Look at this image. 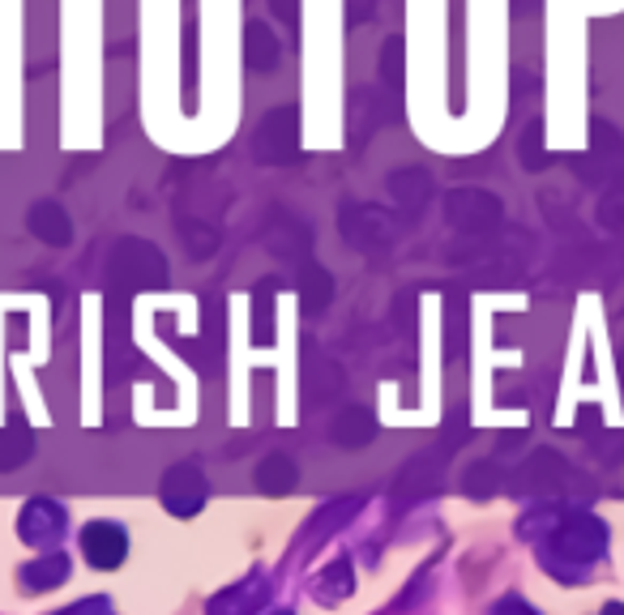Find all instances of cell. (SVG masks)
<instances>
[{
  "instance_id": "obj_13",
  "label": "cell",
  "mask_w": 624,
  "mask_h": 615,
  "mask_svg": "<svg viewBox=\"0 0 624 615\" xmlns=\"http://www.w3.org/2000/svg\"><path fill=\"white\" fill-rule=\"evenodd\" d=\"M329 436H334L342 449H363V445L377 436V423H372V415H368V411L351 406V411H342V415L334 420Z\"/></svg>"
},
{
  "instance_id": "obj_16",
  "label": "cell",
  "mask_w": 624,
  "mask_h": 615,
  "mask_svg": "<svg viewBox=\"0 0 624 615\" xmlns=\"http://www.w3.org/2000/svg\"><path fill=\"white\" fill-rule=\"evenodd\" d=\"M248 65L257 68V73H269V68L278 65V39L265 31L262 22L248 26Z\"/></svg>"
},
{
  "instance_id": "obj_21",
  "label": "cell",
  "mask_w": 624,
  "mask_h": 615,
  "mask_svg": "<svg viewBox=\"0 0 624 615\" xmlns=\"http://www.w3.org/2000/svg\"><path fill=\"white\" fill-rule=\"evenodd\" d=\"M326 299H329V278L321 269H313V274H308V287H304V308H308V312H321Z\"/></svg>"
},
{
  "instance_id": "obj_2",
  "label": "cell",
  "mask_w": 624,
  "mask_h": 615,
  "mask_svg": "<svg viewBox=\"0 0 624 615\" xmlns=\"http://www.w3.org/2000/svg\"><path fill=\"white\" fill-rule=\"evenodd\" d=\"M163 505L167 513H176V518H193L201 513V505H205V475H201L198 462H180V466H171L163 475Z\"/></svg>"
},
{
  "instance_id": "obj_22",
  "label": "cell",
  "mask_w": 624,
  "mask_h": 615,
  "mask_svg": "<svg viewBox=\"0 0 624 615\" xmlns=\"http://www.w3.org/2000/svg\"><path fill=\"white\" fill-rule=\"evenodd\" d=\"M496 466L493 462H484V466H475V470H470V484H466V491H470V496H493L496 491Z\"/></svg>"
},
{
  "instance_id": "obj_12",
  "label": "cell",
  "mask_w": 624,
  "mask_h": 615,
  "mask_svg": "<svg viewBox=\"0 0 624 615\" xmlns=\"http://www.w3.org/2000/svg\"><path fill=\"white\" fill-rule=\"evenodd\" d=\"M351 590H356V573H351V560H347V555H338L326 573L317 577V585H313L317 603H326V607L347 603V598H351Z\"/></svg>"
},
{
  "instance_id": "obj_5",
  "label": "cell",
  "mask_w": 624,
  "mask_h": 615,
  "mask_svg": "<svg viewBox=\"0 0 624 615\" xmlns=\"http://www.w3.org/2000/svg\"><path fill=\"white\" fill-rule=\"evenodd\" d=\"M257 159L262 162H287L296 159V107L269 112L257 129Z\"/></svg>"
},
{
  "instance_id": "obj_25",
  "label": "cell",
  "mask_w": 624,
  "mask_h": 615,
  "mask_svg": "<svg viewBox=\"0 0 624 615\" xmlns=\"http://www.w3.org/2000/svg\"><path fill=\"white\" fill-rule=\"evenodd\" d=\"M493 615H535V607H530V603H522V598H500Z\"/></svg>"
},
{
  "instance_id": "obj_30",
  "label": "cell",
  "mask_w": 624,
  "mask_h": 615,
  "mask_svg": "<svg viewBox=\"0 0 624 615\" xmlns=\"http://www.w3.org/2000/svg\"><path fill=\"white\" fill-rule=\"evenodd\" d=\"M621 385H624V347H621Z\"/></svg>"
},
{
  "instance_id": "obj_3",
  "label": "cell",
  "mask_w": 624,
  "mask_h": 615,
  "mask_svg": "<svg viewBox=\"0 0 624 615\" xmlns=\"http://www.w3.org/2000/svg\"><path fill=\"white\" fill-rule=\"evenodd\" d=\"M65 509L56 500H27L22 513H18V534L31 543V548H56L61 534H65Z\"/></svg>"
},
{
  "instance_id": "obj_19",
  "label": "cell",
  "mask_w": 624,
  "mask_h": 615,
  "mask_svg": "<svg viewBox=\"0 0 624 615\" xmlns=\"http://www.w3.org/2000/svg\"><path fill=\"white\" fill-rule=\"evenodd\" d=\"M394 197L398 201H406V205H420L427 197V176L420 167H406V171H398L394 176Z\"/></svg>"
},
{
  "instance_id": "obj_29",
  "label": "cell",
  "mask_w": 624,
  "mask_h": 615,
  "mask_svg": "<svg viewBox=\"0 0 624 615\" xmlns=\"http://www.w3.org/2000/svg\"><path fill=\"white\" fill-rule=\"evenodd\" d=\"M603 615H624V607H621V603H607V607H603Z\"/></svg>"
},
{
  "instance_id": "obj_28",
  "label": "cell",
  "mask_w": 624,
  "mask_h": 615,
  "mask_svg": "<svg viewBox=\"0 0 624 615\" xmlns=\"http://www.w3.org/2000/svg\"><path fill=\"white\" fill-rule=\"evenodd\" d=\"M274 9H278V13H283V18H287V22H292V18H296V0H274Z\"/></svg>"
},
{
  "instance_id": "obj_18",
  "label": "cell",
  "mask_w": 624,
  "mask_h": 615,
  "mask_svg": "<svg viewBox=\"0 0 624 615\" xmlns=\"http://www.w3.org/2000/svg\"><path fill=\"white\" fill-rule=\"evenodd\" d=\"M518 155H522L526 171H543V167H548V150H543V120H530V125H526Z\"/></svg>"
},
{
  "instance_id": "obj_11",
  "label": "cell",
  "mask_w": 624,
  "mask_h": 615,
  "mask_svg": "<svg viewBox=\"0 0 624 615\" xmlns=\"http://www.w3.org/2000/svg\"><path fill=\"white\" fill-rule=\"evenodd\" d=\"M564 475H569L564 457L552 454V449H539V454L522 466V491H557V487L564 484Z\"/></svg>"
},
{
  "instance_id": "obj_10",
  "label": "cell",
  "mask_w": 624,
  "mask_h": 615,
  "mask_svg": "<svg viewBox=\"0 0 624 615\" xmlns=\"http://www.w3.org/2000/svg\"><path fill=\"white\" fill-rule=\"evenodd\" d=\"M61 582H68L65 551H47V555H39V560H31V564L22 569V590H27V594H47V590H56Z\"/></svg>"
},
{
  "instance_id": "obj_31",
  "label": "cell",
  "mask_w": 624,
  "mask_h": 615,
  "mask_svg": "<svg viewBox=\"0 0 624 615\" xmlns=\"http://www.w3.org/2000/svg\"><path fill=\"white\" fill-rule=\"evenodd\" d=\"M269 615H292V612H269Z\"/></svg>"
},
{
  "instance_id": "obj_27",
  "label": "cell",
  "mask_w": 624,
  "mask_h": 615,
  "mask_svg": "<svg viewBox=\"0 0 624 615\" xmlns=\"http://www.w3.org/2000/svg\"><path fill=\"white\" fill-rule=\"evenodd\" d=\"M578 427H582V432L599 427V411H591V406H586V411H582V420H578Z\"/></svg>"
},
{
  "instance_id": "obj_8",
  "label": "cell",
  "mask_w": 624,
  "mask_h": 615,
  "mask_svg": "<svg viewBox=\"0 0 624 615\" xmlns=\"http://www.w3.org/2000/svg\"><path fill=\"white\" fill-rule=\"evenodd\" d=\"M269 590H274V585L265 582L262 573H253L248 582H235L231 590L214 594L205 615H262L265 603H269Z\"/></svg>"
},
{
  "instance_id": "obj_17",
  "label": "cell",
  "mask_w": 624,
  "mask_h": 615,
  "mask_svg": "<svg viewBox=\"0 0 624 615\" xmlns=\"http://www.w3.org/2000/svg\"><path fill=\"white\" fill-rule=\"evenodd\" d=\"M34 445L27 432H0V470H18L22 462H31Z\"/></svg>"
},
{
  "instance_id": "obj_9",
  "label": "cell",
  "mask_w": 624,
  "mask_h": 615,
  "mask_svg": "<svg viewBox=\"0 0 624 615\" xmlns=\"http://www.w3.org/2000/svg\"><path fill=\"white\" fill-rule=\"evenodd\" d=\"M342 231H347V240L356 244V248H381V244H390V219L385 214H372L368 205H351L347 214H342Z\"/></svg>"
},
{
  "instance_id": "obj_15",
  "label": "cell",
  "mask_w": 624,
  "mask_h": 615,
  "mask_svg": "<svg viewBox=\"0 0 624 615\" xmlns=\"http://www.w3.org/2000/svg\"><path fill=\"white\" fill-rule=\"evenodd\" d=\"M257 487L269 491V496H287L292 487H296V462L283 454H269L257 466Z\"/></svg>"
},
{
  "instance_id": "obj_6",
  "label": "cell",
  "mask_w": 624,
  "mask_h": 615,
  "mask_svg": "<svg viewBox=\"0 0 624 615\" xmlns=\"http://www.w3.org/2000/svg\"><path fill=\"white\" fill-rule=\"evenodd\" d=\"M450 223L462 231H493L500 223V201L484 189H458L450 193Z\"/></svg>"
},
{
  "instance_id": "obj_20",
  "label": "cell",
  "mask_w": 624,
  "mask_h": 615,
  "mask_svg": "<svg viewBox=\"0 0 624 615\" xmlns=\"http://www.w3.org/2000/svg\"><path fill=\"white\" fill-rule=\"evenodd\" d=\"M356 509H360V500H356V496H351V500H342V505H329V509H321V518L313 521V530H308V534H313V539H326L329 530H334V526H342V521L351 518Z\"/></svg>"
},
{
  "instance_id": "obj_1",
  "label": "cell",
  "mask_w": 624,
  "mask_h": 615,
  "mask_svg": "<svg viewBox=\"0 0 624 615\" xmlns=\"http://www.w3.org/2000/svg\"><path fill=\"white\" fill-rule=\"evenodd\" d=\"M603 548H607V526L594 513H569L552 530V551L569 564H591L603 555Z\"/></svg>"
},
{
  "instance_id": "obj_26",
  "label": "cell",
  "mask_w": 624,
  "mask_h": 615,
  "mask_svg": "<svg viewBox=\"0 0 624 615\" xmlns=\"http://www.w3.org/2000/svg\"><path fill=\"white\" fill-rule=\"evenodd\" d=\"M398 52H402V43H390V47H385V77H390V82H398Z\"/></svg>"
},
{
  "instance_id": "obj_24",
  "label": "cell",
  "mask_w": 624,
  "mask_h": 615,
  "mask_svg": "<svg viewBox=\"0 0 624 615\" xmlns=\"http://www.w3.org/2000/svg\"><path fill=\"white\" fill-rule=\"evenodd\" d=\"M603 223H607V227H621L624 223V189L616 197H607V205H603Z\"/></svg>"
},
{
  "instance_id": "obj_23",
  "label": "cell",
  "mask_w": 624,
  "mask_h": 615,
  "mask_svg": "<svg viewBox=\"0 0 624 615\" xmlns=\"http://www.w3.org/2000/svg\"><path fill=\"white\" fill-rule=\"evenodd\" d=\"M56 615H116V612H112L107 598H82V603H73V607H65V612Z\"/></svg>"
},
{
  "instance_id": "obj_4",
  "label": "cell",
  "mask_w": 624,
  "mask_h": 615,
  "mask_svg": "<svg viewBox=\"0 0 624 615\" xmlns=\"http://www.w3.org/2000/svg\"><path fill=\"white\" fill-rule=\"evenodd\" d=\"M82 555L95 564V569H120L125 555H129V534L116 526V521H91L82 530Z\"/></svg>"
},
{
  "instance_id": "obj_14",
  "label": "cell",
  "mask_w": 624,
  "mask_h": 615,
  "mask_svg": "<svg viewBox=\"0 0 624 615\" xmlns=\"http://www.w3.org/2000/svg\"><path fill=\"white\" fill-rule=\"evenodd\" d=\"M31 231L43 240V244H68V240H73L68 214L61 210V205H52V201H43V205H34L31 210Z\"/></svg>"
},
{
  "instance_id": "obj_7",
  "label": "cell",
  "mask_w": 624,
  "mask_h": 615,
  "mask_svg": "<svg viewBox=\"0 0 624 615\" xmlns=\"http://www.w3.org/2000/svg\"><path fill=\"white\" fill-rule=\"evenodd\" d=\"M112 274H125V278H133L137 287H159L167 274V265L150 244L125 240V244L116 248V257H112Z\"/></svg>"
}]
</instances>
